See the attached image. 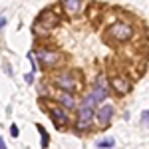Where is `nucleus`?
I'll return each instance as SVG.
<instances>
[{
	"label": "nucleus",
	"instance_id": "1",
	"mask_svg": "<svg viewBox=\"0 0 149 149\" xmlns=\"http://www.w3.org/2000/svg\"><path fill=\"white\" fill-rule=\"evenodd\" d=\"M60 22V18H58V14L56 12H52V10H46L38 20H36L34 24V32L36 34H46L48 30L52 28V26H56V24Z\"/></svg>",
	"mask_w": 149,
	"mask_h": 149
},
{
	"label": "nucleus",
	"instance_id": "2",
	"mask_svg": "<svg viewBox=\"0 0 149 149\" xmlns=\"http://www.w3.org/2000/svg\"><path fill=\"white\" fill-rule=\"evenodd\" d=\"M105 95H107V86L103 84V80H100L97 88H95L92 93L86 95V100H84V103H81V107H92V109H93V105L100 103L102 100H105Z\"/></svg>",
	"mask_w": 149,
	"mask_h": 149
},
{
	"label": "nucleus",
	"instance_id": "3",
	"mask_svg": "<svg viewBox=\"0 0 149 149\" xmlns=\"http://www.w3.org/2000/svg\"><path fill=\"white\" fill-rule=\"evenodd\" d=\"M131 34H133V28H131L127 22H117V24H113V26L109 28V36H111L113 40H117V42L129 40Z\"/></svg>",
	"mask_w": 149,
	"mask_h": 149
},
{
	"label": "nucleus",
	"instance_id": "4",
	"mask_svg": "<svg viewBox=\"0 0 149 149\" xmlns=\"http://www.w3.org/2000/svg\"><path fill=\"white\" fill-rule=\"evenodd\" d=\"M54 81H56L58 88L64 90V92H74V90L78 88V81L74 80L70 74H58L56 78H54Z\"/></svg>",
	"mask_w": 149,
	"mask_h": 149
},
{
	"label": "nucleus",
	"instance_id": "5",
	"mask_svg": "<svg viewBox=\"0 0 149 149\" xmlns=\"http://www.w3.org/2000/svg\"><path fill=\"white\" fill-rule=\"evenodd\" d=\"M93 121V109L92 107H80V113H78V129L84 131L92 125Z\"/></svg>",
	"mask_w": 149,
	"mask_h": 149
},
{
	"label": "nucleus",
	"instance_id": "6",
	"mask_svg": "<svg viewBox=\"0 0 149 149\" xmlns=\"http://www.w3.org/2000/svg\"><path fill=\"white\" fill-rule=\"evenodd\" d=\"M36 56H38V60H40L44 66H54V64L58 62V58H60L56 52H52V50H44V48H42V50H38V54H36Z\"/></svg>",
	"mask_w": 149,
	"mask_h": 149
},
{
	"label": "nucleus",
	"instance_id": "7",
	"mask_svg": "<svg viewBox=\"0 0 149 149\" xmlns=\"http://www.w3.org/2000/svg\"><path fill=\"white\" fill-rule=\"evenodd\" d=\"M111 115H113V107L109 105V103H105L102 109H100V113H97V119H100V125L105 127L109 123V119H111Z\"/></svg>",
	"mask_w": 149,
	"mask_h": 149
},
{
	"label": "nucleus",
	"instance_id": "8",
	"mask_svg": "<svg viewBox=\"0 0 149 149\" xmlns=\"http://www.w3.org/2000/svg\"><path fill=\"white\" fill-rule=\"evenodd\" d=\"M50 115L54 117V121H56L58 127L68 123V115H66V111H62L60 107H50Z\"/></svg>",
	"mask_w": 149,
	"mask_h": 149
},
{
	"label": "nucleus",
	"instance_id": "9",
	"mask_svg": "<svg viewBox=\"0 0 149 149\" xmlns=\"http://www.w3.org/2000/svg\"><path fill=\"white\" fill-rule=\"evenodd\" d=\"M111 86H113V90H115L117 93L129 92V84H127V81H123L121 78H113V80H111Z\"/></svg>",
	"mask_w": 149,
	"mask_h": 149
},
{
	"label": "nucleus",
	"instance_id": "10",
	"mask_svg": "<svg viewBox=\"0 0 149 149\" xmlns=\"http://www.w3.org/2000/svg\"><path fill=\"white\" fill-rule=\"evenodd\" d=\"M60 103L64 105V107H74L76 103H74V97H72V93L70 92H62L60 93Z\"/></svg>",
	"mask_w": 149,
	"mask_h": 149
},
{
	"label": "nucleus",
	"instance_id": "11",
	"mask_svg": "<svg viewBox=\"0 0 149 149\" xmlns=\"http://www.w3.org/2000/svg\"><path fill=\"white\" fill-rule=\"evenodd\" d=\"M64 8L70 14H76V12L80 10V0H64Z\"/></svg>",
	"mask_w": 149,
	"mask_h": 149
},
{
	"label": "nucleus",
	"instance_id": "12",
	"mask_svg": "<svg viewBox=\"0 0 149 149\" xmlns=\"http://www.w3.org/2000/svg\"><path fill=\"white\" fill-rule=\"evenodd\" d=\"M38 131L42 133V147H48V143H50V137H48V133H46V129L42 125H38Z\"/></svg>",
	"mask_w": 149,
	"mask_h": 149
},
{
	"label": "nucleus",
	"instance_id": "13",
	"mask_svg": "<svg viewBox=\"0 0 149 149\" xmlns=\"http://www.w3.org/2000/svg\"><path fill=\"white\" fill-rule=\"evenodd\" d=\"M97 145H100V147H111V145H113V139H111V137H107V139H102V141H100Z\"/></svg>",
	"mask_w": 149,
	"mask_h": 149
},
{
	"label": "nucleus",
	"instance_id": "14",
	"mask_svg": "<svg viewBox=\"0 0 149 149\" xmlns=\"http://www.w3.org/2000/svg\"><path fill=\"white\" fill-rule=\"evenodd\" d=\"M28 60H30V64H32V70L36 72V60H34V54H28Z\"/></svg>",
	"mask_w": 149,
	"mask_h": 149
},
{
	"label": "nucleus",
	"instance_id": "15",
	"mask_svg": "<svg viewBox=\"0 0 149 149\" xmlns=\"http://www.w3.org/2000/svg\"><path fill=\"white\" fill-rule=\"evenodd\" d=\"M10 135H12V137H18V127H16V125L10 127Z\"/></svg>",
	"mask_w": 149,
	"mask_h": 149
},
{
	"label": "nucleus",
	"instance_id": "16",
	"mask_svg": "<svg viewBox=\"0 0 149 149\" xmlns=\"http://www.w3.org/2000/svg\"><path fill=\"white\" fill-rule=\"evenodd\" d=\"M24 80L28 81V84H32V81H34V74H26V76H24Z\"/></svg>",
	"mask_w": 149,
	"mask_h": 149
},
{
	"label": "nucleus",
	"instance_id": "17",
	"mask_svg": "<svg viewBox=\"0 0 149 149\" xmlns=\"http://www.w3.org/2000/svg\"><path fill=\"white\" fill-rule=\"evenodd\" d=\"M0 149H6V143H4V139L0 137Z\"/></svg>",
	"mask_w": 149,
	"mask_h": 149
}]
</instances>
